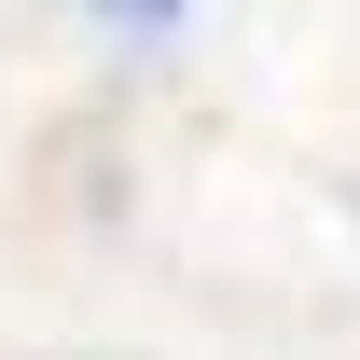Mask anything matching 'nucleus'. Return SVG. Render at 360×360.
<instances>
[{"label":"nucleus","instance_id":"obj_1","mask_svg":"<svg viewBox=\"0 0 360 360\" xmlns=\"http://www.w3.org/2000/svg\"><path fill=\"white\" fill-rule=\"evenodd\" d=\"M111 28H180V0H97Z\"/></svg>","mask_w":360,"mask_h":360}]
</instances>
